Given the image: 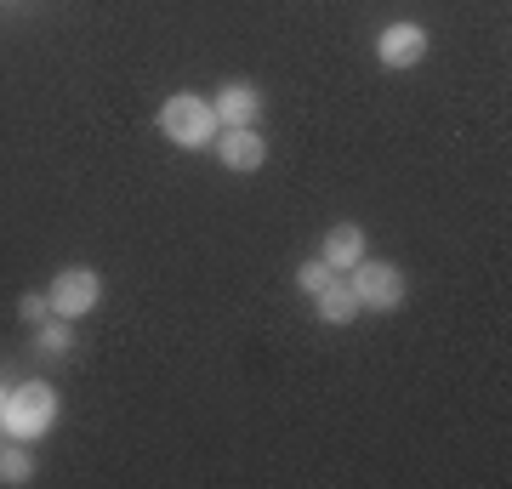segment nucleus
I'll return each instance as SVG.
<instances>
[{
	"instance_id": "8",
	"label": "nucleus",
	"mask_w": 512,
	"mask_h": 489,
	"mask_svg": "<svg viewBox=\"0 0 512 489\" xmlns=\"http://www.w3.org/2000/svg\"><path fill=\"white\" fill-rule=\"evenodd\" d=\"M359 256H365V228H359V222H336V228L325 234V251H319V262H325L330 273H348Z\"/></svg>"
},
{
	"instance_id": "2",
	"label": "nucleus",
	"mask_w": 512,
	"mask_h": 489,
	"mask_svg": "<svg viewBox=\"0 0 512 489\" xmlns=\"http://www.w3.org/2000/svg\"><path fill=\"white\" fill-rule=\"evenodd\" d=\"M52 421H57V393L46 387V381H23V387H12L6 393V404H0V427L12 438H40V433H52Z\"/></svg>"
},
{
	"instance_id": "6",
	"label": "nucleus",
	"mask_w": 512,
	"mask_h": 489,
	"mask_svg": "<svg viewBox=\"0 0 512 489\" xmlns=\"http://www.w3.org/2000/svg\"><path fill=\"white\" fill-rule=\"evenodd\" d=\"M217 160L228 165V171H262V160H268V143L256 137V126H228L217 131Z\"/></svg>"
},
{
	"instance_id": "12",
	"label": "nucleus",
	"mask_w": 512,
	"mask_h": 489,
	"mask_svg": "<svg viewBox=\"0 0 512 489\" xmlns=\"http://www.w3.org/2000/svg\"><path fill=\"white\" fill-rule=\"evenodd\" d=\"M18 313L29 319V325H46V313H52V296H40V290H29V296L18 302Z\"/></svg>"
},
{
	"instance_id": "7",
	"label": "nucleus",
	"mask_w": 512,
	"mask_h": 489,
	"mask_svg": "<svg viewBox=\"0 0 512 489\" xmlns=\"http://www.w3.org/2000/svg\"><path fill=\"white\" fill-rule=\"evenodd\" d=\"M211 114H217V126H256V114H262V91L251 80H228V86L211 97Z\"/></svg>"
},
{
	"instance_id": "10",
	"label": "nucleus",
	"mask_w": 512,
	"mask_h": 489,
	"mask_svg": "<svg viewBox=\"0 0 512 489\" xmlns=\"http://www.w3.org/2000/svg\"><path fill=\"white\" fill-rule=\"evenodd\" d=\"M29 478H35V455L23 450V438H18V444L0 450V484H29Z\"/></svg>"
},
{
	"instance_id": "11",
	"label": "nucleus",
	"mask_w": 512,
	"mask_h": 489,
	"mask_svg": "<svg viewBox=\"0 0 512 489\" xmlns=\"http://www.w3.org/2000/svg\"><path fill=\"white\" fill-rule=\"evenodd\" d=\"M35 330H40V336H35L40 353H69V319H57V313H52V319L35 325Z\"/></svg>"
},
{
	"instance_id": "5",
	"label": "nucleus",
	"mask_w": 512,
	"mask_h": 489,
	"mask_svg": "<svg viewBox=\"0 0 512 489\" xmlns=\"http://www.w3.org/2000/svg\"><path fill=\"white\" fill-rule=\"evenodd\" d=\"M376 57H382L387 69H416L421 57H427V29L421 23H387L382 35H376Z\"/></svg>"
},
{
	"instance_id": "1",
	"label": "nucleus",
	"mask_w": 512,
	"mask_h": 489,
	"mask_svg": "<svg viewBox=\"0 0 512 489\" xmlns=\"http://www.w3.org/2000/svg\"><path fill=\"white\" fill-rule=\"evenodd\" d=\"M160 131L177 148H211L217 143V114H211V97H194V91H171L160 103Z\"/></svg>"
},
{
	"instance_id": "4",
	"label": "nucleus",
	"mask_w": 512,
	"mask_h": 489,
	"mask_svg": "<svg viewBox=\"0 0 512 489\" xmlns=\"http://www.w3.org/2000/svg\"><path fill=\"white\" fill-rule=\"evenodd\" d=\"M46 296H52L57 319H86V313L103 302V279H97V268H63Z\"/></svg>"
},
{
	"instance_id": "9",
	"label": "nucleus",
	"mask_w": 512,
	"mask_h": 489,
	"mask_svg": "<svg viewBox=\"0 0 512 489\" xmlns=\"http://www.w3.org/2000/svg\"><path fill=\"white\" fill-rule=\"evenodd\" d=\"M313 308H319L325 325H353V319H359V296H353L348 279H336V273H330L325 285L313 290Z\"/></svg>"
},
{
	"instance_id": "3",
	"label": "nucleus",
	"mask_w": 512,
	"mask_h": 489,
	"mask_svg": "<svg viewBox=\"0 0 512 489\" xmlns=\"http://www.w3.org/2000/svg\"><path fill=\"white\" fill-rule=\"evenodd\" d=\"M353 296H359V308H376V313H393L404 302V273L393 268V262H370V256H359L353 262Z\"/></svg>"
},
{
	"instance_id": "13",
	"label": "nucleus",
	"mask_w": 512,
	"mask_h": 489,
	"mask_svg": "<svg viewBox=\"0 0 512 489\" xmlns=\"http://www.w3.org/2000/svg\"><path fill=\"white\" fill-rule=\"evenodd\" d=\"M325 279H330V268H325V262H319V256H313V262H302V268H296V285L308 290V296H313V290H319V285H325Z\"/></svg>"
},
{
	"instance_id": "14",
	"label": "nucleus",
	"mask_w": 512,
	"mask_h": 489,
	"mask_svg": "<svg viewBox=\"0 0 512 489\" xmlns=\"http://www.w3.org/2000/svg\"><path fill=\"white\" fill-rule=\"evenodd\" d=\"M0 404H6V387H0Z\"/></svg>"
}]
</instances>
